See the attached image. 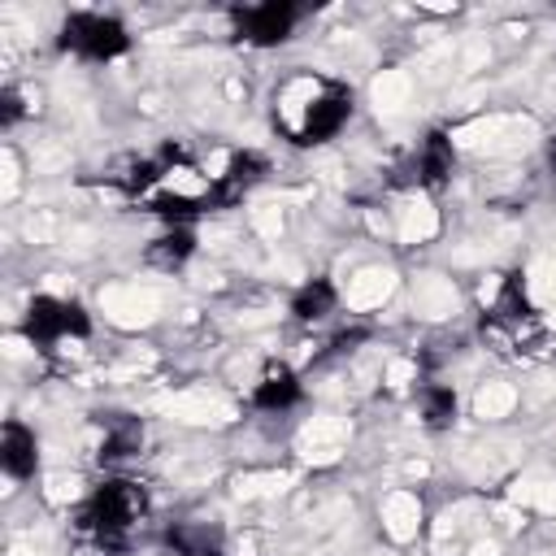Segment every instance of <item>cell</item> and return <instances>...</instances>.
Masks as SVG:
<instances>
[{"instance_id":"8fae6325","label":"cell","mask_w":556,"mask_h":556,"mask_svg":"<svg viewBox=\"0 0 556 556\" xmlns=\"http://www.w3.org/2000/svg\"><path fill=\"white\" fill-rule=\"evenodd\" d=\"M100 430H104L96 447L100 465H122L143 447V426L130 413H100Z\"/></svg>"},{"instance_id":"8992f818","label":"cell","mask_w":556,"mask_h":556,"mask_svg":"<svg viewBox=\"0 0 556 556\" xmlns=\"http://www.w3.org/2000/svg\"><path fill=\"white\" fill-rule=\"evenodd\" d=\"M452 169H456V152H452V139L443 135V130H430L417 148H413V156H408V165L400 169L404 178V187H426V191H439L447 178H452Z\"/></svg>"},{"instance_id":"7a4b0ae2","label":"cell","mask_w":556,"mask_h":556,"mask_svg":"<svg viewBox=\"0 0 556 556\" xmlns=\"http://www.w3.org/2000/svg\"><path fill=\"white\" fill-rule=\"evenodd\" d=\"M148 513V495L135 478H104L100 486H91V495L78 504L74 513V530L100 547L104 556H117L130 547V534L135 526L143 521Z\"/></svg>"},{"instance_id":"3957f363","label":"cell","mask_w":556,"mask_h":556,"mask_svg":"<svg viewBox=\"0 0 556 556\" xmlns=\"http://www.w3.org/2000/svg\"><path fill=\"white\" fill-rule=\"evenodd\" d=\"M56 48L78 61H117L130 52V30L113 13L74 9V13H65V22L56 30Z\"/></svg>"},{"instance_id":"4fadbf2b","label":"cell","mask_w":556,"mask_h":556,"mask_svg":"<svg viewBox=\"0 0 556 556\" xmlns=\"http://www.w3.org/2000/svg\"><path fill=\"white\" fill-rule=\"evenodd\" d=\"M195 256V230L191 226H169L165 235H156L148 243V261L161 269H182Z\"/></svg>"},{"instance_id":"30bf717a","label":"cell","mask_w":556,"mask_h":556,"mask_svg":"<svg viewBox=\"0 0 556 556\" xmlns=\"http://www.w3.org/2000/svg\"><path fill=\"white\" fill-rule=\"evenodd\" d=\"M269 174V161L261 156V152H252V148H243V152H235L230 161H226V169L217 174V208H230V204H239L261 178Z\"/></svg>"},{"instance_id":"6da1fadb","label":"cell","mask_w":556,"mask_h":556,"mask_svg":"<svg viewBox=\"0 0 556 556\" xmlns=\"http://www.w3.org/2000/svg\"><path fill=\"white\" fill-rule=\"evenodd\" d=\"M356 109V96L348 83L326 74H287L274 87V126L295 148L330 143Z\"/></svg>"},{"instance_id":"52a82bcc","label":"cell","mask_w":556,"mask_h":556,"mask_svg":"<svg viewBox=\"0 0 556 556\" xmlns=\"http://www.w3.org/2000/svg\"><path fill=\"white\" fill-rule=\"evenodd\" d=\"M300 395H304L300 374L282 361L265 365V374L252 382V408H261V413H287V408L300 404Z\"/></svg>"},{"instance_id":"277c9868","label":"cell","mask_w":556,"mask_h":556,"mask_svg":"<svg viewBox=\"0 0 556 556\" xmlns=\"http://www.w3.org/2000/svg\"><path fill=\"white\" fill-rule=\"evenodd\" d=\"M22 334L30 348L39 352H56L70 339H87L91 334V317L78 300H61V295H35L22 313Z\"/></svg>"},{"instance_id":"9c48e42d","label":"cell","mask_w":556,"mask_h":556,"mask_svg":"<svg viewBox=\"0 0 556 556\" xmlns=\"http://www.w3.org/2000/svg\"><path fill=\"white\" fill-rule=\"evenodd\" d=\"M161 543L169 556H226V530L217 521H174Z\"/></svg>"},{"instance_id":"2e32d148","label":"cell","mask_w":556,"mask_h":556,"mask_svg":"<svg viewBox=\"0 0 556 556\" xmlns=\"http://www.w3.org/2000/svg\"><path fill=\"white\" fill-rule=\"evenodd\" d=\"M547 161H552V169H556V139L547 143Z\"/></svg>"},{"instance_id":"7c38bea8","label":"cell","mask_w":556,"mask_h":556,"mask_svg":"<svg viewBox=\"0 0 556 556\" xmlns=\"http://www.w3.org/2000/svg\"><path fill=\"white\" fill-rule=\"evenodd\" d=\"M339 304V287L330 278H308L304 287L291 291V317L295 321H326Z\"/></svg>"},{"instance_id":"5b68a950","label":"cell","mask_w":556,"mask_h":556,"mask_svg":"<svg viewBox=\"0 0 556 556\" xmlns=\"http://www.w3.org/2000/svg\"><path fill=\"white\" fill-rule=\"evenodd\" d=\"M230 22H235V39L252 43V48H278L291 39L295 22H300V4H287V0H261V4H243V9H230Z\"/></svg>"},{"instance_id":"ba28073f","label":"cell","mask_w":556,"mask_h":556,"mask_svg":"<svg viewBox=\"0 0 556 556\" xmlns=\"http://www.w3.org/2000/svg\"><path fill=\"white\" fill-rule=\"evenodd\" d=\"M0 469L13 482H30L39 469V439L26 421H4L0 430Z\"/></svg>"},{"instance_id":"5bb4252c","label":"cell","mask_w":556,"mask_h":556,"mask_svg":"<svg viewBox=\"0 0 556 556\" xmlns=\"http://www.w3.org/2000/svg\"><path fill=\"white\" fill-rule=\"evenodd\" d=\"M417 413H421L426 430H447L456 421V391L443 387V382H426L417 391Z\"/></svg>"},{"instance_id":"9a60e30c","label":"cell","mask_w":556,"mask_h":556,"mask_svg":"<svg viewBox=\"0 0 556 556\" xmlns=\"http://www.w3.org/2000/svg\"><path fill=\"white\" fill-rule=\"evenodd\" d=\"M22 117V96H17V87H4L0 91V126H13Z\"/></svg>"}]
</instances>
